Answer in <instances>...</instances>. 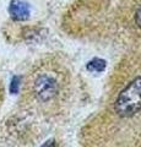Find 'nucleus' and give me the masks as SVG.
<instances>
[{
    "mask_svg": "<svg viewBox=\"0 0 141 147\" xmlns=\"http://www.w3.org/2000/svg\"><path fill=\"white\" fill-rule=\"evenodd\" d=\"M141 109V76L121 91L115 103V110L120 117H131Z\"/></svg>",
    "mask_w": 141,
    "mask_h": 147,
    "instance_id": "obj_1",
    "label": "nucleus"
},
{
    "mask_svg": "<svg viewBox=\"0 0 141 147\" xmlns=\"http://www.w3.org/2000/svg\"><path fill=\"white\" fill-rule=\"evenodd\" d=\"M58 92V82L51 75H40L34 82V93L40 100L52 99Z\"/></svg>",
    "mask_w": 141,
    "mask_h": 147,
    "instance_id": "obj_2",
    "label": "nucleus"
},
{
    "mask_svg": "<svg viewBox=\"0 0 141 147\" xmlns=\"http://www.w3.org/2000/svg\"><path fill=\"white\" fill-rule=\"evenodd\" d=\"M9 12L12 20L15 21H26L30 17L31 7L25 0H12L9 6Z\"/></svg>",
    "mask_w": 141,
    "mask_h": 147,
    "instance_id": "obj_3",
    "label": "nucleus"
},
{
    "mask_svg": "<svg viewBox=\"0 0 141 147\" xmlns=\"http://www.w3.org/2000/svg\"><path fill=\"white\" fill-rule=\"evenodd\" d=\"M104 69H106V61L103 59H92L91 61H88L87 64V70L92 71V72H102Z\"/></svg>",
    "mask_w": 141,
    "mask_h": 147,
    "instance_id": "obj_4",
    "label": "nucleus"
},
{
    "mask_svg": "<svg viewBox=\"0 0 141 147\" xmlns=\"http://www.w3.org/2000/svg\"><path fill=\"white\" fill-rule=\"evenodd\" d=\"M19 81L20 79L19 77H13L12 81H11V92L12 93H16L19 91Z\"/></svg>",
    "mask_w": 141,
    "mask_h": 147,
    "instance_id": "obj_5",
    "label": "nucleus"
},
{
    "mask_svg": "<svg viewBox=\"0 0 141 147\" xmlns=\"http://www.w3.org/2000/svg\"><path fill=\"white\" fill-rule=\"evenodd\" d=\"M135 21H136V25L139 27H141V7L135 13Z\"/></svg>",
    "mask_w": 141,
    "mask_h": 147,
    "instance_id": "obj_6",
    "label": "nucleus"
}]
</instances>
